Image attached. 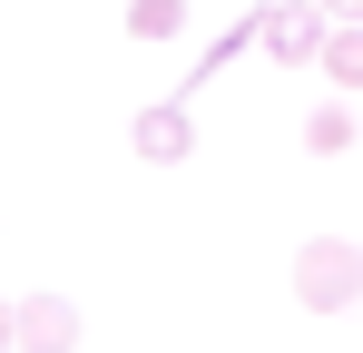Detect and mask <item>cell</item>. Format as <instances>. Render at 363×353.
Wrapping results in <instances>:
<instances>
[{
	"instance_id": "5",
	"label": "cell",
	"mask_w": 363,
	"mask_h": 353,
	"mask_svg": "<svg viewBox=\"0 0 363 353\" xmlns=\"http://www.w3.org/2000/svg\"><path fill=\"white\" fill-rule=\"evenodd\" d=\"M314 69H324V79H334V89L354 99V89H363V20H334V30H324V59H314Z\"/></svg>"
},
{
	"instance_id": "4",
	"label": "cell",
	"mask_w": 363,
	"mask_h": 353,
	"mask_svg": "<svg viewBox=\"0 0 363 353\" xmlns=\"http://www.w3.org/2000/svg\"><path fill=\"white\" fill-rule=\"evenodd\" d=\"M128 147H138L147 167H186V157H196V118H186V99L138 108V118H128Z\"/></svg>"
},
{
	"instance_id": "7",
	"label": "cell",
	"mask_w": 363,
	"mask_h": 353,
	"mask_svg": "<svg viewBox=\"0 0 363 353\" xmlns=\"http://www.w3.org/2000/svg\"><path fill=\"white\" fill-rule=\"evenodd\" d=\"M186 30V0H128V40H177Z\"/></svg>"
},
{
	"instance_id": "9",
	"label": "cell",
	"mask_w": 363,
	"mask_h": 353,
	"mask_svg": "<svg viewBox=\"0 0 363 353\" xmlns=\"http://www.w3.org/2000/svg\"><path fill=\"white\" fill-rule=\"evenodd\" d=\"M0 353H10V304H0Z\"/></svg>"
},
{
	"instance_id": "6",
	"label": "cell",
	"mask_w": 363,
	"mask_h": 353,
	"mask_svg": "<svg viewBox=\"0 0 363 353\" xmlns=\"http://www.w3.org/2000/svg\"><path fill=\"white\" fill-rule=\"evenodd\" d=\"M304 147H314V157H344V147H354V99H324V108L304 118Z\"/></svg>"
},
{
	"instance_id": "1",
	"label": "cell",
	"mask_w": 363,
	"mask_h": 353,
	"mask_svg": "<svg viewBox=\"0 0 363 353\" xmlns=\"http://www.w3.org/2000/svg\"><path fill=\"white\" fill-rule=\"evenodd\" d=\"M295 304H304V314H354V304H363V245H354V235L295 245Z\"/></svg>"
},
{
	"instance_id": "3",
	"label": "cell",
	"mask_w": 363,
	"mask_h": 353,
	"mask_svg": "<svg viewBox=\"0 0 363 353\" xmlns=\"http://www.w3.org/2000/svg\"><path fill=\"white\" fill-rule=\"evenodd\" d=\"M10 353H79V304L69 294H20L10 304Z\"/></svg>"
},
{
	"instance_id": "2",
	"label": "cell",
	"mask_w": 363,
	"mask_h": 353,
	"mask_svg": "<svg viewBox=\"0 0 363 353\" xmlns=\"http://www.w3.org/2000/svg\"><path fill=\"white\" fill-rule=\"evenodd\" d=\"M324 30H334V20H324L314 0H265V10H255V50L285 59V69H314V59H324Z\"/></svg>"
},
{
	"instance_id": "8",
	"label": "cell",
	"mask_w": 363,
	"mask_h": 353,
	"mask_svg": "<svg viewBox=\"0 0 363 353\" xmlns=\"http://www.w3.org/2000/svg\"><path fill=\"white\" fill-rule=\"evenodd\" d=\"M314 10H324V20H363V0H314Z\"/></svg>"
}]
</instances>
